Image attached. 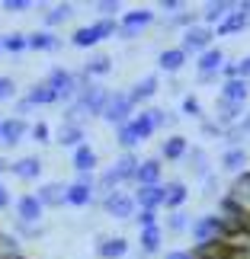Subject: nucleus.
I'll return each mask as SVG.
<instances>
[{
	"label": "nucleus",
	"mask_w": 250,
	"mask_h": 259,
	"mask_svg": "<svg viewBox=\"0 0 250 259\" xmlns=\"http://www.w3.org/2000/svg\"><path fill=\"white\" fill-rule=\"evenodd\" d=\"M29 135H32V141H39V144H48V141H52V128H48L45 122L29 125Z\"/></svg>",
	"instance_id": "obj_46"
},
{
	"label": "nucleus",
	"mask_w": 250,
	"mask_h": 259,
	"mask_svg": "<svg viewBox=\"0 0 250 259\" xmlns=\"http://www.w3.org/2000/svg\"><path fill=\"white\" fill-rule=\"evenodd\" d=\"M7 170L13 173L16 179H39V176H42V157H35V154L19 157V160H16V163H10Z\"/></svg>",
	"instance_id": "obj_15"
},
{
	"label": "nucleus",
	"mask_w": 250,
	"mask_h": 259,
	"mask_svg": "<svg viewBox=\"0 0 250 259\" xmlns=\"http://www.w3.org/2000/svg\"><path fill=\"white\" fill-rule=\"evenodd\" d=\"M13 259H26V256H13Z\"/></svg>",
	"instance_id": "obj_61"
},
{
	"label": "nucleus",
	"mask_w": 250,
	"mask_h": 259,
	"mask_svg": "<svg viewBox=\"0 0 250 259\" xmlns=\"http://www.w3.org/2000/svg\"><path fill=\"white\" fill-rule=\"evenodd\" d=\"M222 80V74H199V83H215Z\"/></svg>",
	"instance_id": "obj_58"
},
{
	"label": "nucleus",
	"mask_w": 250,
	"mask_h": 259,
	"mask_svg": "<svg viewBox=\"0 0 250 259\" xmlns=\"http://www.w3.org/2000/svg\"><path fill=\"white\" fill-rule=\"evenodd\" d=\"M161 240H164V231H161V227H148V231H141V240H138V246H141V256L161 253Z\"/></svg>",
	"instance_id": "obj_32"
},
{
	"label": "nucleus",
	"mask_w": 250,
	"mask_h": 259,
	"mask_svg": "<svg viewBox=\"0 0 250 259\" xmlns=\"http://www.w3.org/2000/svg\"><path fill=\"white\" fill-rule=\"evenodd\" d=\"M93 10L99 13V19H116L119 10H122V4H119V0H96Z\"/></svg>",
	"instance_id": "obj_42"
},
{
	"label": "nucleus",
	"mask_w": 250,
	"mask_h": 259,
	"mask_svg": "<svg viewBox=\"0 0 250 259\" xmlns=\"http://www.w3.org/2000/svg\"><path fill=\"white\" fill-rule=\"evenodd\" d=\"M183 160H186L189 173H193L196 179H208V176H212V166H208V154L202 151V147H189Z\"/></svg>",
	"instance_id": "obj_17"
},
{
	"label": "nucleus",
	"mask_w": 250,
	"mask_h": 259,
	"mask_svg": "<svg viewBox=\"0 0 250 259\" xmlns=\"http://www.w3.org/2000/svg\"><path fill=\"white\" fill-rule=\"evenodd\" d=\"M0 42H4V52H10V55H19V52H26V48H29L26 32H10V35H0Z\"/></svg>",
	"instance_id": "obj_38"
},
{
	"label": "nucleus",
	"mask_w": 250,
	"mask_h": 259,
	"mask_svg": "<svg viewBox=\"0 0 250 259\" xmlns=\"http://www.w3.org/2000/svg\"><path fill=\"white\" fill-rule=\"evenodd\" d=\"M202 183H205V192H202V195H205V198H212V195H215V186H218V179H215V173L208 176V179H202Z\"/></svg>",
	"instance_id": "obj_55"
},
{
	"label": "nucleus",
	"mask_w": 250,
	"mask_h": 259,
	"mask_svg": "<svg viewBox=\"0 0 250 259\" xmlns=\"http://www.w3.org/2000/svg\"><path fill=\"white\" fill-rule=\"evenodd\" d=\"M199 23V16L196 13H176V16H164V26H170V29H183V32H186V29L189 26H196Z\"/></svg>",
	"instance_id": "obj_41"
},
{
	"label": "nucleus",
	"mask_w": 250,
	"mask_h": 259,
	"mask_svg": "<svg viewBox=\"0 0 250 259\" xmlns=\"http://www.w3.org/2000/svg\"><path fill=\"white\" fill-rule=\"evenodd\" d=\"M154 10H128V13H122V16H119V38H138V35H141L145 32V29L148 26H151L154 23Z\"/></svg>",
	"instance_id": "obj_3"
},
{
	"label": "nucleus",
	"mask_w": 250,
	"mask_h": 259,
	"mask_svg": "<svg viewBox=\"0 0 250 259\" xmlns=\"http://www.w3.org/2000/svg\"><path fill=\"white\" fill-rule=\"evenodd\" d=\"M135 208H148V211H157V208L164 205V183H157V186H138L135 192Z\"/></svg>",
	"instance_id": "obj_8"
},
{
	"label": "nucleus",
	"mask_w": 250,
	"mask_h": 259,
	"mask_svg": "<svg viewBox=\"0 0 250 259\" xmlns=\"http://www.w3.org/2000/svg\"><path fill=\"white\" fill-rule=\"evenodd\" d=\"M237 10L234 0H212V4L202 7V13H199V19H202V26H218L225 16H231Z\"/></svg>",
	"instance_id": "obj_11"
},
{
	"label": "nucleus",
	"mask_w": 250,
	"mask_h": 259,
	"mask_svg": "<svg viewBox=\"0 0 250 259\" xmlns=\"http://www.w3.org/2000/svg\"><path fill=\"white\" fill-rule=\"evenodd\" d=\"M237 128H241L244 135H250V112H247V115H241V122H237Z\"/></svg>",
	"instance_id": "obj_59"
},
{
	"label": "nucleus",
	"mask_w": 250,
	"mask_h": 259,
	"mask_svg": "<svg viewBox=\"0 0 250 259\" xmlns=\"http://www.w3.org/2000/svg\"><path fill=\"white\" fill-rule=\"evenodd\" d=\"M138 154H119V160L113 163V173L119 176V183H135V170H138Z\"/></svg>",
	"instance_id": "obj_27"
},
{
	"label": "nucleus",
	"mask_w": 250,
	"mask_h": 259,
	"mask_svg": "<svg viewBox=\"0 0 250 259\" xmlns=\"http://www.w3.org/2000/svg\"><path fill=\"white\" fill-rule=\"evenodd\" d=\"M250 163L247 147H231L222 154V173H244V166Z\"/></svg>",
	"instance_id": "obj_25"
},
{
	"label": "nucleus",
	"mask_w": 250,
	"mask_h": 259,
	"mask_svg": "<svg viewBox=\"0 0 250 259\" xmlns=\"http://www.w3.org/2000/svg\"><path fill=\"white\" fill-rule=\"evenodd\" d=\"M186 64V52L183 48H164L161 55H157V67H161L164 74H180Z\"/></svg>",
	"instance_id": "obj_20"
},
{
	"label": "nucleus",
	"mask_w": 250,
	"mask_h": 259,
	"mask_svg": "<svg viewBox=\"0 0 250 259\" xmlns=\"http://www.w3.org/2000/svg\"><path fill=\"white\" fill-rule=\"evenodd\" d=\"M4 208H10V189L0 183V211H4Z\"/></svg>",
	"instance_id": "obj_56"
},
{
	"label": "nucleus",
	"mask_w": 250,
	"mask_h": 259,
	"mask_svg": "<svg viewBox=\"0 0 250 259\" xmlns=\"http://www.w3.org/2000/svg\"><path fill=\"white\" fill-rule=\"evenodd\" d=\"M116 141H119V147H122V154H135V147L141 144V141L135 138L132 125H119V128H116Z\"/></svg>",
	"instance_id": "obj_37"
},
{
	"label": "nucleus",
	"mask_w": 250,
	"mask_h": 259,
	"mask_svg": "<svg viewBox=\"0 0 250 259\" xmlns=\"http://www.w3.org/2000/svg\"><path fill=\"white\" fill-rule=\"evenodd\" d=\"M157 10H164L167 19H170V16L183 13V0H161V4H157Z\"/></svg>",
	"instance_id": "obj_49"
},
{
	"label": "nucleus",
	"mask_w": 250,
	"mask_h": 259,
	"mask_svg": "<svg viewBox=\"0 0 250 259\" xmlns=\"http://www.w3.org/2000/svg\"><path fill=\"white\" fill-rule=\"evenodd\" d=\"M45 83L58 93V103H74V99H77L74 71H67V67H52L48 77H45Z\"/></svg>",
	"instance_id": "obj_5"
},
{
	"label": "nucleus",
	"mask_w": 250,
	"mask_h": 259,
	"mask_svg": "<svg viewBox=\"0 0 250 259\" xmlns=\"http://www.w3.org/2000/svg\"><path fill=\"white\" fill-rule=\"evenodd\" d=\"M202 135H208V138H222V128H218V122H202Z\"/></svg>",
	"instance_id": "obj_54"
},
{
	"label": "nucleus",
	"mask_w": 250,
	"mask_h": 259,
	"mask_svg": "<svg viewBox=\"0 0 250 259\" xmlns=\"http://www.w3.org/2000/svg\"><path fill=\"white\" fill-rule=\"evenodd\" d=\"M212 38H215V29H208V26H202V23H196V26H189L186 32H183V52L186 55H202V52H208L212 48Z\"/></svg>",
	"instance_id": "obj_6"
},
{
	"label": "nucleus",
	"mask_w": 250,
	"mask_h": 259,
	"mask_svg": "<svg viewBox=\"0 0 250 259\" xmlns=\"http://www.w3.org/2000/svg\"><path fill=\"white\" fill-rule=\"evenodd\" d=\"M96 163H99V157H96V151L90 144H81L74 151V157H71V166L77 173H93L96 170Z\"/></svg>",
	"instance_id": "obj_24"
},
{
	"label": "nucleus",
	"mask_w": 250,
	"mask_h": 259,
	"mask_svg": "<svg viewBox=\"0 0 250 259\" xmlns=\"http://www.w3.org/2000/svg\"><path fill=\"white\" fill-rule=\"evenodd\" d=\"M29 135V122L26 118H4V128H0V144L4 147H16L23 138Z\"/></svg>",
	"instance_id": "obj_10"
},
{
	"label": "nucleus",
	"mask_w": 250,
	"mask_h": 259,
	"mask_svg": "<svg viewBox=\"0 0 250 259\" xmlns=\"http://www.w3.org/2000/svg\"><path fill=\"white\" fill-rule=\"evenodd\" d=\"M26 99L32 106H52V103H58V93L52 87H48L45 80L42 83H35V87H29V93H26Z\"/></svg>",
	"instance_id": "obj_34"
},
{
	"label": "nucleus",
	"mask_w": 250,
	"mask_h": 259,
	"mask_svg": "<svg viewBox=\"0 0 250 259\" xmlns=\"http://www.w3.org/2000/svg\"><path fill=\"white\" fill-rule=\"evenodd\" d=\"M103 211H106L109 218H119V221L135 218V198H132V192H122V189L109 192V195L103 198Z\"/></svg>",
	"instance_id": "obj_7"
},
{
	"label": "nucleus",
	"mask_w": 250,
	"mask_h": 259,
	"mask_svg": "<svg viewBox=\"0 0 250 259\" xmlns=\"http://www.w3.org/2000/svg\"><path fill=\"white\" fill-rule=\"evenodd\" d=\"M84 138H87L84 125H61V132L55 135V141L61 144V147H74V151H77V147H81V144H87Z\"/></svg>",
	"instance_id": "obj_29"
},
{
	"label": "nucleus",
	"mask_w": 250,
	"mask_h": 259,
	"mask_svg": "<svg viewBox=\"0 0 250 259\" xmlns=\"http://www.w3.org/2000/svg\"><path fill=\"white\" fill-rule=\"evenodd\" d=\"M186 227H189V214L183 211V208H180V211H170V214H167V231H170V234H183Z\"/></svg>",
	"instance_id": "obj_40"
},
{
	"label": "nucleus",
	"mask_w": 250,
	"mask_h": 259,
	"mask_svg": "<svg viewBox=\"0 0 250 259\" xmlns=\"http://www.w3.org/2000/svg\"><path fill=\"white\" fill-rule=\"evenodd\" d=\"M154 93H157V74H148V77H141V80L128 90V99H132L135 106H141V103H148V99H154Z\"/></svg>",
	"instance_id": "obj_21"
},
{
	"label": "nucleus",
	"mask_w": 250,
	"mask_h": 259,
	"mask_svg": "<svg viewBox=\"0 0 250 259\" xmlns=\"http://www.w3.org/2000/svg\"><path fill=\"white\" fill-rule=\"evenodd\" d=\"M128 125H132V132H135L138 141H148V138H151V135L157 132L154 122H151V115H148V109H145V112H135V118H132Z\"/></svg>",
	"instance_id": "obj_36"
},
{
	"label": "nucleus",
	"mask_w": 250,
	"mask_h": 259,
	"mask_svg": "<svg viewBox=\"0 0 250 259\" xmlns=\"http://www.w3.org/2000/svg\"><path fill=\"white\" fill-rule=\"evenodd\" d=\"M42 211H45V208H42V202H39L35 195H19L13 218L23 221V224H39V221H42Z\"/></svg>",
	"instance_id": "obj_9"
},
{
	"label": "nucleus",
	"mask_w": 250,
	"mask_h": 259,
	"mask_svg": "<svg viewBox=\"0 0 250 259\" xmlns=\"http://www.w3.org/2000/svg\"><path fill=\"white\" fill-rule=\"evenodd\" d=\"M186 198H189V189L180 183V179L164 183V208H167V211H180V208L186 205Z\"/></svg>",
	"instance_id": "obj_18"
},
{
	"label": "nucleus",
	"mask_w": 250,
	"mask_h": 259,
	"mask_svg": "<svg viewBox=\"0 0 250 259\" xmlns=\"http://www.w3.org/2000/svg\"><path fill=\"white\" fill-rule=\"evenodd\" d=\"M244 132H241V128H237V125H231V128H225V132H222V141L228 144V151H231V147H241V141H244Z\"/></svg>",
	"instance_id": "obj_43"
},
{
	"label": "nucleus",
	"mask_w": 250,
	"mask_h": 259,
	"mask_svg": "<svg viewBox=\"0 0 250 259\" xmlns=\"http://www.w3.org/2000/svg\"><path fill=\"white\" fill-rule=\"evenodd\" d=\"M99 42H103V38H99V32L93 29V23H90V26H81V29L71 35V45H74V48H96Z\"/></svg>",
	"instance_id": "obj_35"
},
{
	"label": "nucleus",
	"mask_w": 250,
	"mask_h": 259,
	"mask_svg": "<svg viewBox=\"0 0 250 259\" xmlns=\"http://www.w3.org/2000/svg\"><path fill=\"white\" fill-rule=\"evenodd\" d=\"M0 103H4V96H0Z\"/></svg>",
	"instance_id": "obj_64"
},
{
	"label": "nucleus",
	"mask_w": 250,
	"mask_h": 259,
	"mask_svg": "<svg viewBox=\"0 0 250 259\" xmlns=\"http://www.w3.org/2000/svg\"><path fill=\"white\" fill-rule=\"evenodd\" d=\"M135 224L148 231V227H157V211H148V208H138L135 211Z\"/></svg>",
	"instance_id": "obj_45"
},
{
	"label": "nucleus",
	"mask_w": 250,
	"mask_h": 259,
	"mask_svg": "<svg viewBox=\"0 0 250 259\" xmlns=\"http://www.w3.org/2000/svg\"><path fill=\"white\" fill-rule=\"evenodd\" d=\"M32 7V0H4V10L7 13H26Z\"/></svg>",
	"instance_id": "obj_51"
},
{
	"label": "nucleus",
	"mask_w": 250,
	"mask_h": 259,
	"mask_svg": "<svg viewBox=\"0 0 250 259\" xmlns=\"http://www.w3.org/2000/svg\"><path fill=\"white\" fill-rule=\"evenodd\" d=\"M167 259H193V253H189V250H170Z\"/></svg>",
	"instance_id": "obj_57"
},
{
	"label": "nucleus",
	"mask_w": 250,
	"mask_h": 259,
	"mask_svg": "<svg viewBox=\"0 0 250 259\" xmlns=\"http://www.w3.org/2000/svg\"><path fill=\"white\" fill-rule=\"evenodd\" d=\"M0 96H4V99H16V80H13V77H0Z\"/></svg>",
	"instance_id": "obj_50"
},
{
	"label": "nucleus",
	"mask_w": 250,
	"mask_h": 259,
	"mask_svg": "<svg viewBox=\"0 0 250 259\" xmlns=\"http://www.w3.org/2000/svg\"><path fill=\"white\" fill-rule=\"evenodd\" d=\"M7 166H10V163L4 160V157H0V176H4V173H7Z\"/></svg>",
	"instance_id": "obj_60"
},
{
	"label": "nucleus",
	"mask_w": 250,
	"mask_h": 259,
	"mask_svg": "<svg viewBox=\"0 0 250 259\" xmlns=\"http://www.w3.org/2000/svg\"><path fill=\"white\" fill-rule=\"evenodd\" d=\"M35 198L42 202V208H64L67 205V183H45L35 192Z\"/></svg>",
	"instance_id": "obj_12"
},
{
	"label": "nucleus",
	"mask_w": 250,
	"mask_h": 259,
	"mask_svg": "<svg viewBox=\"0 0 250 259\" xmlns=\"http://www.w3.org/2000/svg\"><path fill=\"white\" fill-rule=\"evenodd\" d=\"M13 112H16V118H26L29 112H32V103H29L26 96H23V99H16V103H13Z\"/></svg>",
	"instance_id": "obj_52"
},
{
	"label": "nucleus",
	"mask_w": 250,
	"mask_h": 259,
	"mask_svg": "<svg viewBox=\"0 0 250 259\" xmlns=\"http://www.w3.org/2000/svg\"><path fill=\"white\" fill-rule=\"evenodd\" d=\"M241 112H244V106H237V103H225V99H218V128H231L241 122Z\"/></svg>",
	"instance_id": "obj_30"
},
{
	"label": "nucleus",
	"mask_w": 250,
	"mask_h": 259,
	"mask_svg": "<svg viewBox=\"0 0 250 259\" xmlns=\"http://www.w3.org/2000/svg\"><path fill=\"white\" fill-rule=\"evenodd\" d=\"M74 16V7L71 4H55L52 10H45V16H42V23H45V29L52 32L55 26H61V23H67V19Z\"/></svg>",
	"instance_id": "obj_31"
},
{
	"label": "nucleus",
	"mask_w": 250,
	"mask_h": 259,
	"mask_svg": "<svg viewBox=\"0 0 250 259\" xmlns=\"http://www.w3.org/2000/svg\"><path fill=\"white\" fill-rule=\"evenodd\" d=\"M237 77H241V80H250V55H244L241 61H237Z\"/></svg>",
	"instance_id": "obj_53"
},
{
	"label": "nucleus",
	"mask_w": 250,
	"mask_h": 259,
	"mask_svg": "<svg viewBox=\"0 0 250 259\" xmlns=\"http://www.w3.org/2000/svg\"><path fill=\"white\" fill-rule=\"evenodd\" d=\"M247 96H250V80H241V77H234V80H225V83H222V96H218V99L244 106V103H247Z\"/></svg>",
	"instance_id": "obj_16"
},
{
	"label": "nucleus",
	"mask_w": 250,
	"mask_h": 259,
	"mask_svg": "<svg viewBox=\"0 0 250 259\" xmlns=\"http://www.w3.org/2000/svg\"><path fill=\"white\" fill-rule=\"evenodd\" d=\"M96 256L99 259H122V256H128V240L125 237H99Z\"/></svg>",
	"instance_id": "obj_14"
},
{
	"label": "nucleus",
	"mask_w": 250,
	"mask_h": 259,
	"mask_svg": "<svg viewBox=\"0 0 250 259\" xmlns=\"http://www.w3.org/2000/svg\"><path fill=\"white\" fill-rule=\"evenodd\" d=\"M0 52H4V42H0Z\"/></svg>",
	"instance_id": "obj_63"
},
{
	"label": "nucleus",
	"mask_w": 250,
	"mask_h": 259,
	"mask_svg": "<svg viewBox=\"0 0 250 259\" xmlns=\"http://www.w3.org/2000/svg\"><path fill=\"white\" fill-rule=\"evenodd\" d=\"M26 38H29V48H32V52H58V48H61V38L55 32H48V29L26 32Z\"/></svg>",
	"instance_id": "obj_22"
},
{
	"label": "nucleus",
	"mask_w": 250,
	"mask_h": 259,
	"mask_svg": "<svg viewBox=\"0 0 250 259\" xmlns=\"http://www.w3.org/2000/svg\"><path fill=\"white\" fill-rule=\"evenodd\" d=\"M189 151V144H186V138L183 135H170L167 141L161 144V160H170V163H176V160H183Z\"/></svg>",
	"instance_id": "obj_23"
},
{
	"label": "nucleus",
	"mask_w": 250,
	"mask_h": 259,
	"mask_svg": "<svg viewBox=\"0 0 250 259\" xmlns=\"http://www.w3.org/2000/svg\"><path fill=\"white\" fill-rule=\"evenodd\" d=\"M189 234L196 243H212L225 237V221L218 214H199L196 221H189Z\"/></svg>",
	"instance_id": "obj_4"
},
{
	"label": "nucleus",
	"mask_w": 250,
	"mask_h": 259,
	"mask_svg": "<svg viewBox=\"0 0 250 259\" xmlns=\"http://www.w3.org/2000/svg\"><path fill=\"white\" fill-rule=\"evenodd\" d=\"M0 128H4V118H0Z\"/></svg>",
	"instance_id": "obj_62"
},
{
	"label": "nucleus",
	"mask_w": 250,
	"mask_h": 259,
	"mask_svg": "<svg viewBox=\"0 0 250 259\" xmlns=\"http://www.w3.org/2000/svg\"><path fill=\"white\" fill-rule=\"evenodd\" d=\"M250 23H247V16L241 13V10H234L231 16H225L222 23L215 26V35H234V32H241V29H247Z\"/></svg>",
	"instance_id": "obj_33"
},
{
	"label": "nucleus",
	"mask_w": 250,
	"mask_h": 259,
	"mask_svg": "<svg viewBox=\"0 0 250 259\" xmlns=\"http://www.w3.org/2000/svg\"><path fill=\"white\" fill-rule=\"evenodd\" d=\"M99 118H106L113 128L132 122V118H135V103L128 99V90H109L106 109H103V115H99Z\"/></svg>",
	"instance_id": "obj_1"
},
{
	"label": "nucleus",
	"mask_w": 250,
	"mask_h": 259,
	"mask_svg": "<svg viewBox=\"0 0 250 259\" xmlns=\"http://www.w3.org/2000/svg\"><path fill=\"white\" fill-rule=\"evenodd\" d=\"M96 202V192L90 186H81V183H67V205L74 208H87Z\"/></svg>",
	"instance_id": "obj_28"
},
{
	"label": "nucleus",
	"mask_w": 250,
	"mask_h": 259,
	"mask_svg": "<svg viewBox=\"0 0 250 259\" xmlns=\"http://www.w3.org/2000/svg\"><path fill=\"white\" fill-rule=\"evenodd\" d=\"M93 29L99 32V38H109V35H116V32H119V23H116V19H96Z\"/></svg>",
	"instance_id": "obj_48"
},
{
	"label": "nucleus",
	"mask_w": 250,
	"mask_h": 259,
	"mask_svg": "<svg viewBox=\"0 0 250 259\" xmlns=\"http://www.w3.org/2000/svg\"><path fill=\"white\" fill-rule=\"evenodd\" d=\"M106 99H109V90L103 87V83H90V87H84L81 93H77V109L84 112V118H96V115H103V109H106Z\"/></svg>",
	"instance_id": "obj_2"
},
{
	"label": "nucleus",
	"mask_w": 250,
	"mask_h": 259,
	"mask_svg": "<svg viewBox=\"0 0 250 259\" xmlns=\"http://www.w3.org/2000/svg\"><path fill=\"white\" fill-rule=\"evenodd\" d=\"M161 173H164V160H161V157L141 160L138 170H135V183L138 186H157V183H161Z\"/></svg>",
	"instance_id": "obj_13"
},
{
	"label": "nucleus",
	"mask_w": 250,
	"mask_h": 259,
	"mask_svg": "<svg viewBox=\"0 0 250 259\" xmlns=\"http://www.w3.org/2000/svg\"><path fill=\"white\" fill-rule=\"evenodd\" d=\"M13 256H23V243H19V237L0 234V259H13Z\"/></svg>",
	"instance_id": "obj_39"
},
{
	"label": "nucleus",
	"mask_w": 250,
	"mask_h": 259,
	"mask_svg": "<svg viewBox=\"0 0 250 259\" xmlns=\"http://www.w3.org/2000/svg\"><path fill=\"white\" fill-rule=\"evenodd\" d=\"M13 227H16V234L23 237V240H35V237H42V227H39V224H23V221L13 218Z\"/></svg>",
	"instance_id": "obj_44"
},
{
	"label": "nucleus",
	"mask_w": 250,
	"mask_h": 259,
	"mask_svg": "<svg viewBox=\"0 0 250 259\" xmlns=\"http://www.w3.org/2000/svg\"><path fill=\"white\" fill-rule=\"evenodd\" d=\"M222 67H225V52L215 48V45L196 58V71L199 74H222Z\"/></svg>",
	"instance_id": "obj_19"
},
{
	"label": "nucleus",
	"mask_w": 250,
	"mask_h": 259,
	"mask_svg": "<svg viewBox=\"0 0 250 259\" xmlns=\"http://www.w3.org/2000/svg\"><path fill=\"white\" fill-rule=\"evenodd\" d=\"M81 71L90 77V80H99V77L113 74V58H109V55H90L87 64L81 67Z\"/></svg>",
	"instance_id": "obj_26"
},
{
	"label": "nucleus",
	"mask_w": 250,
	"mask_h": 259,
	"mask_svg": "<svg viewBox=\"0 0 250 259\" xmlns=\"http://www.w3.org/2000/svg\"><path fill=\"white\" fill-rule=\"evenodd\" d=\"M183 115L186 118H202V103L196 96H183Z\"/></svg>",
	"instance_id": "obj_47"
}]
</instances>
